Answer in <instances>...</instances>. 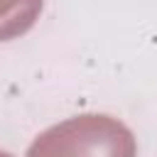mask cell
<instances>
[{
    "instance_id": "obj_1",
    "label": "cell",
    "mask_w": 157,
    "mask_h": 157,
    "mask_svg": "<svg viewBox=\"0 0 157 157\" xmlns=\"http://www.w3.org/2000/svg\"><path fill=\"white\" fill-rule=\"evenodd\" d=\"M132 132L110 115H78L44 130L27 157H135Z\"/></svg>"
},
{
    "instance_id": "obj_3",
    "label": "cell",
    "mask_w": 157,
    "mask_h": 157,
    "mask_svg": "<svg viewBox=\"0 0 157 157\" xmlns=\"http://www.w3.org/2000/svg\"><path fill=\"white\" fill-rule=\"evenodd\" d=\"M0 157H12V155H7V152H0Z\"/></svg>"
},
{
    "instance_id": "obj_2",
    "label": "cell",
    "mask_w": 157,
    "mask_h": 157,
    "mask_svg": "<svg viewBox=\"0 0 157 157\" xmlns=\"http://www.w3.org/2000/svg\"><path fill=\"white\" fill-rule=\"evenodd\" d=\"M42 0H0V42L25 34L39 17Z\"/></svg>"
}]
</instances>
